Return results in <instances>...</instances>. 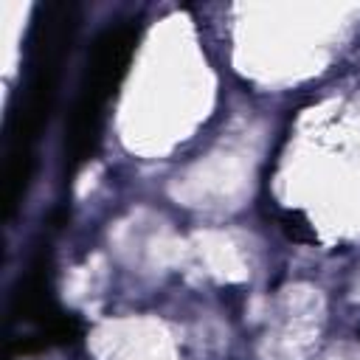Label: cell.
Listing matches in <instances>:
<instances>
[{
	"instance_id": "cell-1",
	"label": "cell",
	"mask_w": 360,
	"mask_h": 360,
	"mask_svg": "<svg viewBox=\"0 0 360 360\" xmlns=\"http://www.w3.org/2000/svg\"><path fill=\"white\" fill-rule=\"evenodd\" d=\"M79 31V8L73 3H48L37 6L28 34V68L20 90V104L8 121V158L3 180V205L6 217L14 214L25 197L31 169H34V143L42 135L62 76L65 56Z\"/></svg>"
},
{
	"instance_id": "cell-2",
	"label": "cell",
	"mask_w": 360,
	"mask_h": 360,
	"mask_svg": "<svg viewBox=\"0 0 360 360\" xmlns=\"http://www.w3.org/2000/svg\"><path fill=\"white\" fill-rule=\"evenodd\" d=\"M141 28L135 22L107 25L87 53V65L65 124V172L76 174L98 149L107 107L135 56Z\"/></svg>"
},
{
	"instance_id": "cell-3",
	"label": "cell",
	"mask_w": 360,
	"mask_h": 360,
	"mask_svg": "<svg viewBox=\"0 0 360 360\" xmlns=\"http://www.w3.org/2000/svg\"><path fill=\"white\" fill-rule=\"evenodd\" d=\"M278 222H281V231H284L290 239H295V242H312V239H315L309 222H307L298 211H284V214L278 217Z\"/></svg>"
}]
</instances>
